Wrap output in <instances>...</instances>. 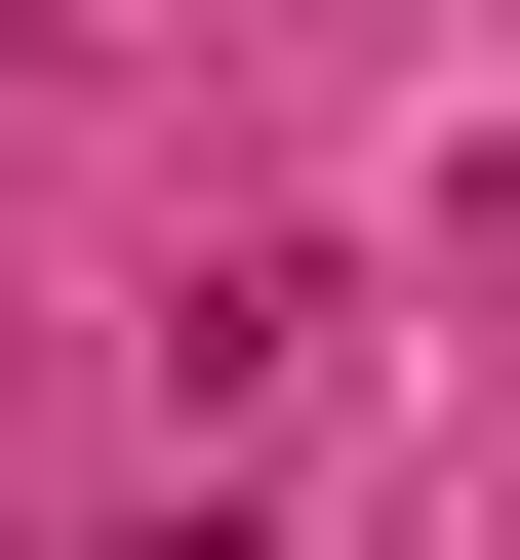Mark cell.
<instances>
[{
  "mask_svg": "<svg viewBox=\"0 0 520 560\" xmlns=\"http://www.w3.org/2000/svg\"><path fill=\"white\" fill-rule=\"evenodd\" d=\"M200 560H241V521H200Z\"/></svg>",
  "mask_w": 520,
  "mask_h": 560,
  "instance_id": "obj_1",
  "label": "cell"
}]
</instances>
